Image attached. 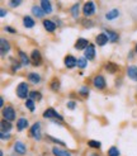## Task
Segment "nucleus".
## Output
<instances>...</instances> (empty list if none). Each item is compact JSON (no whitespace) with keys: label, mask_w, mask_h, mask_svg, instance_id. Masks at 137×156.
I'll return each instance as SVG.
<instances>
[{"label":"nucleus","mask_w":137,"mask_h":156,"mask_svg":"<svg viewBox=\"0 0 137 156\" xmlns=\"http://www.w3.org/2000/svg\"><path fill=\"white\" fill-rule=\"evenodd\" d=\"M51 89H52L53 91H57V90L60 89V83L57 81V79L52 80V83H51Z\"/></svg>","instance_id":"473e14b6"},{"label":"nucleus","mask_w":137,"mask_h":156,"mask_svg":"<svg viewBox=\"0 0 137 156\" xmlns=\"http://www.w3.org/2000/svg\"><path fill=\"white\" fill-rule=\"evenodd\" d=\"M135 52L137 53V44H136V47H135Z\"/></svg>","instance_id":"37998d69"},{"label":"nucleus","mask_w":137,"mask_h":156,"mask_svg":"<svg viewBox=\"0 0 137 156\" xmlns=\"http://www.w3.org/2000/svg\"><path fill=\"white\" fill-rule=\"evenodd\" d=\"M105 34L108 36V40H109V42H112V43H114V42H117L118 40H119V36H118V33H116V32H113V30H109V29H105Z\"/></svg>","instance_id":"412c9836"},{"label":"nucleus","mask_w":137,"mask_h":156,"mask_svg":"<svg viewBox=\"0 0 137 156\" xmlns=\"http://www.w3.org/2000/svg\"><path fill=\"white\" fill-rule=\"evenodd\" d=\"M95 42H97L98 46H105L107 43L109 42L108 36H107L105 33H99V34L95 37Z\"/></svg>","instance_id":"ddd939ff"},{"label":"nucleus","mask_w":137,"mask_h":156,"mask_svg":"<svg viewBox=\"0 0 137 156\" xmlns=\"http://www.w3.org/2000/svg\"><path fill=\"white\" fill-rule=\"evenodd\" d=\"M0 137H2L3 141H8V140L10 138V133H4V132H2V133H0Z\"/></svg>","instance_id":"c9c22d12"},{"label":"nucleus","mask_w":137,"mask_h":156,"mask_svg":"<svg viewBox=\"0 0 137 156\" xmlns=\"http://www.w3.org/2000/svg\"><path fill=\"white\" fill-rule=\"evenodd\" d=\"M48 138L51 140V141H53V142H56V144H58V145H61V146H65V142H62V141H60V140H57V138H53V137H51V136H48Z\"/></svg>","instance_id":"4c0bfd02"},{"label":"nucleus","mask_w":137,"mask_h":156,"mask_svg":"<svg viewBox=\"0 0 137 156\" xmlns=\"http://www.w3.org/2000/svg\"><path fill=\"white\" fill-rule=\"evenodd\" d=\"M79 93L84 97H88L89 95V88L88 87H81V89L79 90Z\"/></svg>","instance_id":"72a5a7b5"},{"label":"nucleus","mask_w":137,"mask_h":156,"mask_svg":"<svg viewBox=\"0 0 137 156\" xmlns=\"http://www.w3.org/2000/svg\"><path fill=\"white\" fill-rule=\"evenodd\" d=\"M26 107H27V109H29V112H34V109H36V107H34V102H33V100L32 99H27L26 100Z\"/></svg>","instance_id":"c756f323"},{"label":"nucleus","mask_w":137,"mask_h":156,"mask_svg":"<svg viewBox=\"0 0 137 156\" xmlns=\"http://www.w3.org/2000/svg\"><path fill=\"white\" fill-rule=\"evenodd\" d=\"M95 13V4L93 2H86L84 4V8H83V14L85 17H90Z\"/></svg>","instance_id":"39448f33"},{"label":"nucleus","mask_w":137,"mask_h":156,"mask_svg":"<svg viewBox=\"0 0 137 156\" xmlns=\"http://www.w3.org/2000/svg\"><path fill=\"white\" fill-rule=\"evenodd\" d=\"M0 48H2V56H5V55L8 53L10 51V43L8 42L5 38H2V40H0Z\"/></svg>","instance_id":"dca6fc26"},{"label":"nucleus","mask_w":137,"mask_h":156,"mask_svg":"<svg viewBox=\"0 0 137 156\" xmlns=\"http://www.w3.org/2000/svg\"><path fill=\"white\" fill-rule=\"evenodd\" d=\"M127 75H128V77L131 80L137 81V66H135V65L128 66L127 67Z\"/></svg>","instance_id":"2eb2a0df"},{"label":"nucleus","mask_w":137,"mask_h":156,"mask_svg":"<svg viewBox=\"0 0 137 156\" xmlns=\"http://www.w3.org/2000/svg\"><path fill=\"white\" fill-rule=\"evenodd\" d=\"M29 99H32L33 102H40V100L42 99V94H41V91H37V90H34V91H30L29 93V97H28Z\"/></svg>","instance_id":"a878e982"},{"label":"nucleus","mask_w":137,"mask_h":156,"mask_svg":"<svg viewBox=\"0 0 137 156\" xmlns=\"http://www.w3.org/2000/svg\"><path fill=\"white\" fill-rule=\"evenodd\" d=\"M14 151L17 154H19V155H26L27 154V147H26V145L23 142L17 141L14 144Z\"/></svg>","instance_id":"9b49d317"},{"label":"nucleus","mask_w":137,"mask_h":156,"mask_svg":"<svg viewBox=\"0 0 137 156\" xmlns=\"http://www.w3.org/2000/svg\"><path fill=\"white\" fill-rule=\"evenodd\" d=\"M4 29L6 30V32H9V33H15V32H17V30H15V29H13V28H12V27H9V26H8V27H5Z\"/></svg>","instance_id":"58836bf2"},{"label":"nucleus","mask_w":137,"mask_h":156,"mask_svg":"<svg viewBox=\"0 0 137 156\" xmlns=\"http://www.w3.org/2000/svg\"><path fill=\"white\" fill-rule=\"evenodd\" d=\"M32 14L34 15V17H37V18H42L43 15H44V12L42 10V8H41V5L40 6H37V5H34L33 8H32Z\"/></svg>","instance_id":"393cba45"},{"label":"nucleus","mask_w":137,"mask_h":156,"mask_svg":"<svg viewBox=\"0 0 137 156\" xmlns=\"http://www.w3.org/2000/svg\"><path fill=\"white\" fill-rule=\"evenodd\" d=\"M43 118H47V119H58V121H64V117L58 114L53 108H47L46 111L43 112Z\"/></svg>","instance_id":"f03ea898"},{"label":"nucleus","mask_w":137,"mask_h":156,"mask_svg":"<svg viewBox=\"0 0 137 156\" xmlns=\"http://www.w3.org/2000/svg\"><path fill=\"white\" fill-rule=\"evenodd\" d=\"M34 24H36V22H34V19L32 17H30V15H26V17L23 18V26H24L26 28L30 29V28L34 27Z\"/></svg>","instance_id":"6ab92c4d"},{"label":"nucleus","mask_w":137,"mask_h":156,"mask_svg":"<svg viewBox=\"0 0 137 156\" xmlns=\"http://www.w3.org/2000/svg\"><path fill=\"white\" fill-rule=\"evenodd\" d=\"M5 15H6V12H5L4 9H2V12H0V17H2V18H4Z\"/></svg>","instance_id":"ea45409f"},{"label":"nucleus","mask_w":137,"mask_h":156,"mask_svg":"<svg viewBox=\"0 0 137 156\" xmlns=\"http://www.w3.org/2000/svg\"><path fill=\"white\" fill-rule=\"evenodd\" d=\"M22 4V0H12V2L9 3V5L12 8H15V6H19Z\"/></svg>","instance_id":"f704fd0d"},{"label":"nucleus","mask_w":137,"mask_h":156,"mask_svg":"<svg viewBox=\"0 0 137 156\" xmlns=\"http://www.w3.org/2000/svg\"><path fill=\"white\" fill-rule=\"evenodd\" d=\"M90 43H89V41L86 40V38H78V41L75 42V50H79V51H81V50H86L88 48V46H89Z\"/></svg>","instance_id":"1a4fd4ad"},{"label":"nucleus","mask_w":137,"mask_h":156,"mask_svg":"<svg viewBox=\"0 0 137 156\" xmlns=\"http://www.w3.org/2000/svg\"><path fill=\"white\" fill-rule=\"evenodd\" d=\"M119 155H121V152H119V150H118V147H116V146L109 147L108 156H119Z\"/></svg>","instance_id":"c85d7f7f"},{"label":"nucleus","mask_w":137,"mask_h":156,"mask_svg":"<svg viewBox=\"0 0 137 156\" xmlns=\"http://www.w3.org/2000/svg\"><path fill=\"white\" fill-rule=\"evenodd\" d=\"M12 122L6 121V119H3L2 121V132H4V133H9L10 129H12Z\"/></svg>","instance_id":"b1692460"},{"label":"nucleus","mask_w":137,"mask_h":156,"mask_svg":"<svg viewBox=\"0 0 137 156\" xmlns=\"http://www.w3.org/2000/svg\"><path fill=\"white\" fill-rule=\"evenodd\" d=\"M88 146L89 147H93V149H99V147L102 146V144L99 141H95V140H90V141L88 142Z\"/></svg>","instance_id":"2f4dec72"},{"label":"nucleus","mask_w":137,"mask_h":156,"mask_svg":"<svg viewBox=\"0 0 137 156\" xmlns=\"http://www.w3.org/2000/svg\"><path fill=\"white\" fill-rule=\"evenodd\" d=\"M3 118L9 122H13L15 119V111L13 109V107L6 105L3 108Z\"/></svg>","instance_id":"7ed1b4c3"},{"label":"nucleus","mask_w":137,"mask_h":156,"mask_svg":"<svg viewBox=\"0 0 137 156\" xmlns=\"http://www.w3.org/2000/svg\"><path fill=\"white\" fill-rule=\"evenodd\" d=\"M88 65V60L85 57H78V67L79 69H85Z\"/></svg>","instance_id":"cd10ccee"},{"label":"nucleus","mask_w":137,"mask_h":156,"mask_svg":"<svg viewBox=\"0 0 137 156\" xmlns=\"http://www.w3.org/2000/svg\"><path fill=\"white\" fill-rule=\"evenodd\" d=\"M71 14H72V17H74L75 19L79 18V3L72 5V8H71Z\"/></svg>","instance_id":"7c9ffc66"},{"label":"nucleus","mask_w":137,"mask_h":156,"mask_svg":"<svg viewBox=\"0 0 137 156\" xmlns=\"http://www.w3.org/2000/svg\"><path fill=\"white\" fill-rule=\"evenodd\" d=\"M41 8H42V10L44 12V14H51L52 10H53L52 4H51V2H48V0H42L41 2Z\"/></svg>","instance_id":"f3484780"},{"label":"nucleus","mask_w":137,"mask_h":156,"mask_svg":"<svg viewBox=\"0 0 137 156\" xmlns=\"http://www.w3.org/2000/svg\"><path fill=\"white\" fill-rule=\"evenodd\" d=\"M52 154L55 156H71V152L67 150H61L58 147H53L52 149Z\"/></svg>","instance_id":"5701e85b"},{"label":"nucleus","mask_w":137,"mask_h":156,"mask_svg":"<svg viewBox=\"0 0 137 156\" xmlns=\"http://www.w3.org/2000/svg\"><path fill=\"white\" fill-rule=\"evenodd\" d=\"M84 57L86 60H94L95 58V47L94 44H89L88 48L84 51Z\"/></svg>","instance_id":"9d476101"},{"label":"nucleus","mask_w":137,"mask_h":156,"mask_svg":"<svg viewBox=\"0 0 137 156\" xmlns=\"http://www.w3.org/2000/svg\"><path fill=\"white\" fill-rule=\"evenodd\" d=\"M66 107H67V109H71V111H74V109L76 108V103L75 102H67Z\"/></svg>","instance_id":"e433bc0d"},{"label":"nucleus","mask_w":137,"mask_h":156,"mask_svg":"<svg viewBox=\"0 0 137 156\" xmlns=\"http://www.w3.org/2000/svg\"><path fill=\"white\" fill-rule=\"evenodd\" d=\"M89 156H99V155H98V154H95V152H94V154H90V155H89Z\"/></svg>","instance_id":"79ce46f5"},{"label":"nucleus","mask_w":137,"mask_h":156,"mask_svg":"<svg viewBox=\"0 0 137 156\" xmlns=\"http://www.w3.org/2000/svg\"><path fill=\"white\" fill-rule=\"evenodd\" d=\"M30 61L34 66H40L42 64V55L38 50H33L30 53Z\"/></svg>","instance_id":"0eeeda50"},{"label":"nucleus","mask_w":137,"mask_h":156,"mask_svg":"<svg viewBox=\"0 0 137 156\" xmlns=\"http://www.w3.org/2000/svg\"><path fill=\"white\" fill-rule=\"evenodd\" d=\"M17 95L20 99H27V97H29V87L27 83H19L17 85Z\"/></svg>","instance_id":"f257e3e1"},{"label":"nucleus","mask_w":137,"mask_h":156,"mask_svg":"<svg viewBox=\"0 0 137 156\" xmlns=\"http://www.w3.org/2000/svg\"><path fill=\"white\" fill-rule=\"evenodd\" d=\"M64 64L67 69H74L76 65H78V58L74 57L72 55H67V56L65 57V60H64Z\"/></svg>","instance_id":"6e6552de"},{"label":"nucleus","mask_w":137,"mask_h":156,"mask_svg":"<svg viewBox=\"0 0 137 156\" xmlns=\"http://www.w3.org/2000/svg\"><path fill=\"white\" fill-rule=\"evenodd\" d=\"M30 136H32L36 141H40L42 133H41V123L40 122H36L32 127H30Z\"/></svg>","instance_id":"20e7f679"},{"label":"nucleus","mask_w":137,"mask_h":156,"mask_svg":"<svg viewBox=\"0 0 137 156\" xmlns=\"http://www.w3.org/2000/svg\"><path fill=\"white\" fill-rule=\"evenodd\" d=\"M105 70H107V71H108L109 74H114V73H117L118 66L114 64V62H108V64L105 65Z\"/></svg>","instance_id":"bb28decb"},{"label":"nucleus","mask_w":137,"mask_h":156,"mask_svg":"<svg viewBox=\"0 0 137 156\" xmlns=\"http://www.w3.org/2000/svg\"><path fill=\"white\" fill-rule=\"evenodd\" d=\"M93 85H94V88L95 89H99V90H103L105 88V79L102 76V75H97L94 79H93Z\"/></svg>","instance_id":"423d86ee"},{"label":"nucleus","mask_w":137,"mask_h":156,"mask_svg":"<svg viewBox=\"0 0 137 156\" xmlns=\"http://www.w3.org/2000/svg\"><path fill=\"white\" fill-rule=\"evenodd\" d=\"M118 17H119V10L117 9V8H113V9H111L109 12L105 13V19L107 20H114Z\"/></svg>","instance_id":"f8f14e48"},{"label":"nucleus","mask_w":137,"mask_h":156,"mask_svg":"<svg viewBox=\"0 0 137 156\" xmlns=\"http://www.w3.org/2000/svg\"><path fill=\"white\" fill-rule=\"evenodd\" d=\"M19 57H20V64L22 66H28L30 62V57L27 56V53L26 52H23V51H19Z\"/></svg>","instance_id":"aec40b11"},{"label":"nucleus","mask_w":137,"mask_h":156,"mask_svg":"<svg viewBox=\"0 0 137 156\" xmlns=\"http://www.w3.org/2000/svg\"><path fill=\"white\" fill-rule=\"evenodd\" d=\"M27 79L29 83H32V84H40L42 81V77L40 74H37V73H29L28 76H27Z\"/></svg>","instance_id":"4468645a"},{"label":"nucleus","mask_w":137,"mask_h":156,"mask_svg":"<svg viewBox=\"0 0 137 156\" xmlns=\"http://www.w3.org/2000/svg\"><path fill=\"white\" fill-rule=\"evenodd\" d=\"M0 105H2V107L4 105V98H3V97L0 98Z\"/></svg>","instance_id":"a19ab883"},{"label":"nucleus","mask_w":137,"mask_h":156,"mask_svg":"<svg viewBox=\"0 0 137 156\" xmlns=\"http://www.w3.org/2000/svg\"><path fill=\"white\" fill-rule=\"evenodd\" d=\"M28 126H29V122H28V119H26V118H19V119L17 121V128H18V131L26 129Z\"/></svg>","instance_id":"4be33fe9"},{"label":"nucleus","mask_w":137,"mask_h":156,"mask_svg":"<svg viewBox=\"0 0 137 156\" xmlns=\"http://www.w3.org/2000/svg\"><path fill=\"white\" fill-rule=\"evenodd\" d=\"M43 27H44V29L47 30V32H50V33L55 32V29L57 28L55 23H53L52 20H50V19H44V20H43Z\"/></svg>","instance_id":"a211bd4d"}]
</instances>
